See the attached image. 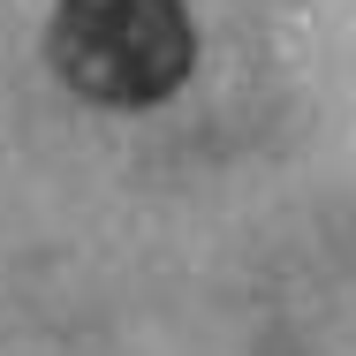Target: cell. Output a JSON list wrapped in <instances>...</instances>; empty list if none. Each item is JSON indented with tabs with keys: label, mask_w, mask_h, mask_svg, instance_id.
Wrapping results in <instances>:
<instances>
[{
	"label": "cell",
	"mask_w": 356,
	"mask_h": 356,
	"mask_svg": "<svg viewBox=\"0 0 356 356\" xmlns=\"http://www.w3.org/2000/svg\"><path fill=\"white\" fill-rule=\"evenodd\" d=\"M46 54L91 106H159L197 61L182 0H61Z\"/></svg>",
	"instance_id": "6da1fadb"
}]
</instances>
